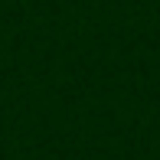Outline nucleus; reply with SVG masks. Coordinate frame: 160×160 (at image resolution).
<instances>
[]
</instances>
